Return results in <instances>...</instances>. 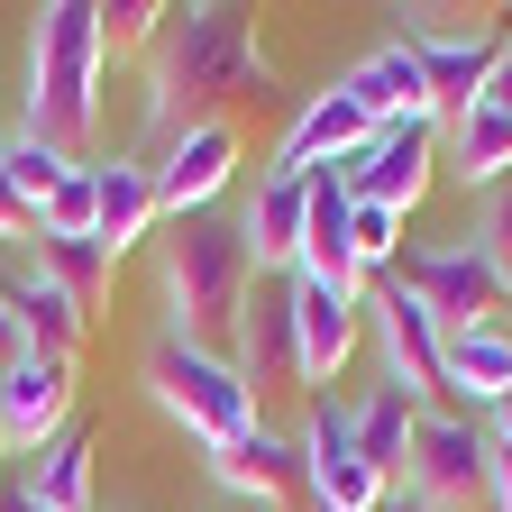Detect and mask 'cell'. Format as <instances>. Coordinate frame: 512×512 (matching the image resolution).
<instances>
[{"label":"cell","instance_id":"cell-1","mask_svg":"<svg viewBox=\"0 0 512 512\" xmlns=\"http://www.w3.org/2000/svg\"><path fill=\"white\" fill-rule=\"evenodd\" d=\"M266 83V55H256V19L229 0L202 10H174V28L156 37V74H147V138L156 156L202 119H229V92Z\"/></svg>","mask_w":512,"mask_h":512},{"label":"cell","instance_id":"cell-8","mask_svg":"<svg viewBox=\"0 0 512 512\" xmlns=\"http://www.w3.org/2000/svg\"><path fill=\"white\" fill-rule=\"evenodd\" d=\"M403 46L421 55V74H430V101L439 110H467L494 74V55H503V28L485 19H458V10H403Z\"/></svg>","mask_w":512,"mask_h":512},{"label":"cell","instance_id":"cell-36","mask_svg":"<svg viewBox=\"0 0 512 512\" xmlns=\"http://www.w3.org/2000/svg\"><path fill=\"white\" fill-rule=\"evenodd\" d=\"M485 439H512V394H503V403L485 412Z\"/></svg>","mask_w":512,"mask_h":512},{"label":"cell","instance_id":"cell-21","mask_svg":"<svg viewBox=\"0 0 512 512\" xmlns=\"http://www.w3.org/2000/svg\"><path fill=\"white\" fill-rule=\"evenodd\" d=\"M28 503L37 512H92V439H83V421H64L46 448H28Z\"/></svg>","mask_w":512,"mask_h":512},{"label":"cell","instance_id":"cell-30","mask_svg":"<svg viewBox=\"0 0 512 512\" xmlns=\"http://www.w3.org/2000/svg\"><path fill=\"white\" fill-rule=\"evenodd\" d=\"M476 256L512 284V183H494L485 202H476Z\"/></svg>","mask_w":512,"mask_h":512},{"label":"cell","instance_id":"cell-32","mask_svg":"<svg viewBox=\"0 0 512 512\" xmlns=\"http://www.w3.org/2000/svg\"><path fill=\"white\" fill-rule=\"evenodd\" d=\"M476 101L512 119V28H503V55H494V74H485V92H476Z\"/></svg>","mask_w":512,"mask_h":512},{"label":"cell","instance_id":"cell-19","mask_svg":"<svg viewBox=\"0 0 512 512\" xmlns=\"http://www.w3.org/2000/svg\"><path fill=\"white\" fill-rule=\"evenodd\" d=\"M211 476H220L229 494H247V503H266V512L302 494V458H293V439L266 430V421H256L247 439H229V448H211Z\"/></svg>","mask_w":512,"mask_h":512},{"label":"cell","instance_id":"cell-18","mask_svg":"<svg viewBox=\"0 0 512 512\" xmlns=\"http://www.w3.org/2000/svg\"><path fill=\"white\" fill-rule=\"evenodd\" d=\"M165 229V211H156V165L147 156H119V165H101V211H92V247L110 256H138L147 238Z\"/></svg>","mask_w":512,"mask_h":512},{"label":"cell","instance_id":"cell-14","mask_svg":"<svg viewBox=\"0 0 512 512\" xmlns=\"http://www.w3.org/2000/svg\"><path fill=\"white\" fill-rule=\"evenodd\" d=\"M375 138V119H366V101L348 92V83H330V92H311L302 110H293V128L275 138V174H320V165H339V156H357Z\"/></svg>","mask_w":512,"mask_h":512},{"label":"cell","instance_id":"cell-5","mask_svg":"<svg viewBox=\"0 0 512 512\" xmlns=\"http://www.w3.org/2000/svg\"><path fill=\"white\" fill-rule=\"evenodd\" d=\"M485 421L467 412H421L412 458H403V494L421 512H494V458H485Z\"/></svg>","mask_w":512,"mask_h":512},{"label":"cell","instance_id":"cell-22","mask_svg":"<svg viewBox=\"0 0 512 512\" xmlns=\"http://www.w3.org/2000/svg\"><path fill=\"white\" fill-rule=\"evenodd\" d=\"M439 366H448V403H467V412H494L512 394V339L503 330H448Z\"/></svg>","mask_w":512,"mask_h":512},{"label":"cell","instance_id":"cell-16","mask_svg":"<svg viewBox=\"0 0 512 512\" xmlns=\"http://www.w3.org/2000/svg\"><path fill=\"white\" fill-rule=\"evenodd\" d=\"M302 202H311V174H256V202L238 211V238H247V266L256 275H293L302 256Z\"/></svg>","mask_w":512,"mask_h":512},{"label":"cell","instance_id":"cell-3","mask_svg":"<svg viewBox=\"0 0 512 512\" xmlns=\"http://www.w3.org/2000/svg\"><path fill=\"white\" fill-rule=\"evenodd\" d=\"M256 266H247V238L220 211H192L156 229V302H165V330L202 348L211 330H229L238 302H247Z\"/></svg>","mask_w":512,"mask_h":512},{"label":"cell","instance_id":"cell-29","mask_svg":"<svg viewBox=\"0 0 512 512\" xmlns=\"http://www.w3.org/2000/svg\"><path fill=\"white\" fill-rule=\"evenodd\" d=\"M348 247H357V284H375L384 266H394V247H403V220H394V211H375V202H357Z\"/></svg>","mask_w":512,"mask_h":512},{"label":"cell","instance_id":"cell-7","mask_svg":"<svg viewBox=\"0 0 512 512\" xmlns=\"http://www.w3.org/2000/svg\"><path fill=\"white\" fill-rule=\"evenodd\" d=\"M430 165H439V119H394L357 156H339V183H348V202H375V211L412 220L430 202Z\"/></svg>","mask_w":512,"mask_h":512},{"label":"cell","instance_id":"cell-12","mask_svg":"<svg viewBox=\"0 0 512 512\" xmlns=\"http://www.w3.org/2000/svg\"><path fill=\"white\" fill-rule=\"evenodd\" d=\"M147 165H156V211H165V220L220 211V192H229V174H238V128H229V119H202V128H183V138H174L165 156H147Z\"/></svg>","mask_w":512,"mask_h":512},{"label":"cell","instance_id":"cell-28","mask_svg":"<svg viewBox=\"0 0 512 512\" xmlns=\"http://www.w3.org/2000/svg\"><path fill=\"white\" fill-rule=\"evenodd\" d=\"M165 28H174L165 0H110V10H101V55H138V46H156Z\"/></svg>","mask_w":512,"mask_h":512},{"label":"cell","instance_id":"cell-13","mask_svg":"<svg viewBox=\"0 0 512 512\" xmlns=\"http://www.w3.org/2000/svg\"><path fill=\"white\" fill-rule=\"evenodd\" d=\"M293 339H302V384H330L357 357V339H366V293L293 275Z\"/></svg>","mask_w":512,"mask_h":512},{"label":"cell","instance_id":"cell-31","mask_svg":"<svg viewBox=\"0 0 512 512\" xmlns=\"http://www.w3.org/2000/svg\"><path fill=\"white\" fill-rule=\"evenodd\" d=\"M0 238H10V247H37V211L10 192V174H0Z\"/></svg>","mask_w":512,"mask_h":512},{"label":"cell","instance_id":"cell-11","mask_svg":"<svg viewBox=\"0 0 512 512\" xmlns=\"http://www.w3.org/2000/svg\"><path fill=\"white\" fill-rule=\"evenodd\" d=\"M403 284L430 302V320H439V330H503V311H512V284H503L485 256H476V238L412 256V275H403Z\"/></svg>","mask_w":512,"mask_h":512},{"label":"cell","instance_id":"cell-2","mask_svg":"<svg viewBox=\"0 0 512 512\" xmlns=\"http://www.w3.org/2000/svg\"><path fill=\"white\" fill-rule=\"evenodd\" d=\"M101 10L92 0H46L28 19V92H19V128L46 147H64L74 165H92V128H101Z\"/></svg>","mask_w":512,"mask_h":512},{"label":"cell","instance_id":"cell-6","mask_svg":"<svg viewBox=\"0 0 512 512\" xmlns=\"http://www.w3.org/2000/svg\"><path fill=\"white\" fill-rule=\"evenodd\" d=\"M366 320H375V348H384V384H394L412 412H439L448 403V366H439L448 330L430 320V302L412 284H375L366 293Z\"/></svg>","mask_w":512,"mask_h":512},{"label":"cell","instance_id":"cell-25","mask_svg":"<svg viewBox=\"0 0 512 512\" xmlns=\"http://www.w3.org/2000/svg\"><path fill=\"white\" fill-rule=\"evenodd\" d=\"M0 174H10V192L37 211L46 192H55L64 174H74V156H64V147H46V138H28V128L10 119V128H0Z\"/></svg>","mask_w":512,"mask_h":512},{"label":"cell","instance_id":"cell-35","mask_svg":"<svg viewBox=\"0 0 512 512\" xmlns=\"http://www.w3.org/2000/svg\"><path fill=\"white\" fill-rule=\"evenodd\" d=\"M0 512H37V503H28V485H19V476H0Z\"/></svg>","mask_w":512,"mask_h":512},{"label":"cell","instance_id":"cell-4","mask_svg":"<svg viewBox=\"0 0 512 512\" xmlns=\"http://www.w3.org/2000/svg\"><path fill=\"white\" fill-rule=\"evenodd\" d=\"M138 384H147V403H156L183 439H202V448H229V439H247L256 421H266V412H256V394L238 384V366H229V357L192 348V339H174V330H156V339H147Z\"/></svg>","mask_w":512,"mask_h":512},{"label":"cell","instance_id":"cell-9","mask_svg":"<svg viewBox=\"0 0 512 512\" xmlns=\"http://www.w3.org/2000/svg\"><path fill=\"white\" fill-rule=\"evenodd\" d=\"M229 339H238V384L256 403L266 394H293L302 384V339H293V275H256L247 284V302H238V320H229Z\"/></svg>","mask_w":512,"mask_h":512},{"label":"cell","instance_id":"cell-24","mask_svg":"<svg viewBox=\"0 0 512 512\" xmlns=\"http://www.w3.org/2000/svg\"><path fill=\"white\" fill-rule=\"evenodd\" d=\"M412 430H421V412H412V403L394 394V384H375V394H366V403L348 412V439H357V458H366V467H375L384 485L403 476V458H412Z\"/></svg>","mask_w":512,"mask_h":512},{"label":"cell","instance_id":"cell-37","mask_svg":"<svg viewBox=\"0 0 512 512\" xmlns=\"http://www.w3.org/2000/svg\"><path fill=\"white\" fill-rule=\"evenodd\" d=\"M375 512H421V503H412V494H403V485H394V494H384V503H375Z\"/></svg>","mask_w":512,"mask_h":512},{"label":"cell","instance_id":"cell-33","mask_svg":"<svg viewBox=\"0 0 512 512\" xmlns=\"http://www.w3.org/2000/svg\"><path fill=\"white\" fill-rule=\"evenodd\" d=\"M28 357V330H19V311H10V293H0V375H10Z\"/></svg>","mask_w":512,"mask_h":512},{"label":"cell","instance_id":"cell-20","mask_svg":"<svg viewBox=\"0 0 512 512\" xmlns=\"http://www.w3.org/2000/svg\"><path fill=\"white\" fill-rule=\"evenodd\" d=\"M0 293H10V311H19V330H28V348H37V357H83L92 311H83L74 293H64V284H46L37 266H19Z\"/></svg>","mask_w":512,"mask_h":512},{"label":"cell","instance_id":"cell-17","mask_svg":"<svg viewBox=\"0 0 512 512\" xmlns=\"http://www.w3.org/2000/svg\"><path fill=\"white\" fill-rule=\"evenodd\" d=\"M357 101H366V119L375 128H394V119H439V101H430V74H421V55L403 46V37H384V46H366L348 74H339Z\"/></svg>","mask_w":512,"mask_h":512},{"label":"cell","instance_id":"cell-26","mask_svg":"<svg viewBox=\"0 0 512 512\" xmlns=\"http://www.w3.org/2000/svg\"><path fill=\"white\" fill-rule=\"evenodd\" d=\"M37 275H46V284H64V293L92 311V302H101V284H110V256H101L92 238H37Z\"/></svg>","mask_w":512,"mask_h":512},{"label":"cell","instance_id":"cell-38","mask_svg":"<svg viewBox=\"0 0 512 512\" xmlns=\"http://www.w3.org/2000/svg\"><path fill=\"white\" fill-rule=\"evenodd\" d=\"M10 458H19V448H10V412H0V476H10Z\"/></svg>","mask_w":512,"mask_h":512},{"label":"cell","instance_id":"cell-27","mask_svg":"<svg viewBox=\"0 0 512 512\" xmlns=\"http://www.w3.org/2000/svg\"><path fill=\"white\" fill-rule=\"evenodd\" d=\"M92 211H101V165H74L37 202V238H92Z\"/></svg>","mask_w":512,"mask_h":512},{"label":"cell","instance_id":"cell-23","mask_svg":"<svg viewBox=\"0 0 512 512\" xmlns=\"http://www.w3.org/2000/svg\"><path fill=\"white\" fill-rule=\"evenodd\" d=\"M448 156H458V183H476V192L512 183V119L485 110V101L448 110Z\"/></svg>","mask_w":512,"mask_h":512},{"label":"cell","instance_id":"cell-10","mask_svg":"<svg viewBox=\"0 0 512 512\" xmlns=\"http://www.w3.org/2000/svg\"><path fill=\"white\" fill-rule=\"evenodd\" d=\"M293 458H302V494H311V512H375L384 485L366 458H357V439H348V412L339 403H311L302 412V430H293Z\"/></svg>","mask_w":512,"mask_h":512},{"label":"cell","instance_id":"cell-39","mask_svg":"<svg viewBox=\"0 0 512 512\" xmlns=\"http://www.w3.org/2000/svg\"><path fill=\"white\" fill-rule=\"evenodd\" d=\"M92 512H128V503H92Z\"/></svg>","mask_w":512,"mask_h":512},{"label":"cell","instance_id":"cell-34","mask_svg":"<svg viewBox=\"0 0 512 512\" xmlns=\"http://www.w3.org/2000/svg\"><path fill=\"white\" fill-rule=\"evenodd\" d=\"M485 458H494V512H512V439H494Z\"/></svg>","mask_w":512,"mask_h":512},{"label":"cell","instance_id":"cell-15","mask_svg":"<svg viewBox=\"0 0 512 512\" xmlns=\"http://www.w3.org/2000/svg\"><path fill=\"white\" fill-rule=\"evenodd\" d=\"M0 412H10V448L28 458V448H46L64 421H74V357H19L10 375H0Z\"/></svg>","mask_w":512,"mask_h":512}]
</instances>
